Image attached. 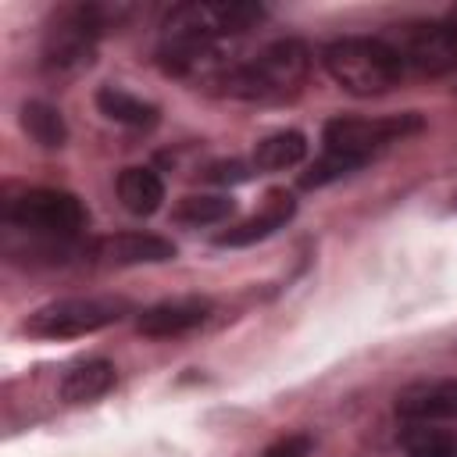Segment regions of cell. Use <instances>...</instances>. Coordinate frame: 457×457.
Wrapping results in <instances>:
<instances>
[{
  "label": "cell",
  "mask_w": 457,
  "mask_h": 457,
  "mask_svg": "<svg viewBox=\"0 0 457 457\" xmlns=\"http://www.w3.org/2000/svg\"><path fill=\"white\" fill-rule=\"evenodd\" d=\"M421 114H386V118H332L321 129V157L300 175L303 189H321L357 168H364L371 157L389 150L393 143L411 139L421 132Z\"/></svg>",
  "instance_id": "cell-1"
},
{
  "label": "cell",
  "mask_w": 457,
  "mask_h": 457,
  "mask_svg": "<svg viewBox=\"0 0 457 457\" xmlns=\"http://www.w3.org/2000/svg\"><path fill=\"white\" fill-rule=\"evenodd\" d=\"M311 75V50L303 39H275L246 61H236L225 79L221 93L246 100V104H286L293 100Z\"/></svg>",
  "instance_id": "cell-2"
},
{
  "label": "cell",
  "mask_w": 457,
  "mask_h": 457,
  "mask_svg": "<svg viewBox=\"0 0 457 457\" xmlns=\"http://www.w3.org/2000/svg\"><path fill=\"white\" fill-rule=\"evenodd\" d=\"M325 71L353 96H382L403 82V64L382 36H343L321 50Z\"/></svg>",
  "instance_id": "cell-3"
},
{
  "label": "cell",
  "mask_w": 457,
  "mask_h": 457,
  "mask_svg": "<svg viewBox=\"0 0 457 457\" xmlns=\"http://www.w3.org/2000/svg\"><path fill=\"white\" fill-rule=\"evenodd\" d=\"M111 25V7L104 4H68L61 7L43 32V71L50 75H79L93 64L96 43Z\"/></svg>",
  "instance_id": "cell-4"
},
{
  "label": "cell",
  "mask_w": 457,
  "mask_h": 457,
  "mask_svg": "<svg viewBox=\"0 0 457 457\" xmlns=\"http://www.w3.org/2000/svg\"><path fill=\"white\" fill-rule=\"evenodd\" d=\"M7 228L29 232L39 243H75L79 232L89 225L86 204L68 189H25L4 204Z\"/></svg>",
  "instance_id": "cell-5"
},
{
  "label": "cell",
  "mask_w": 457,
  "mask_h": 457,
  "mask_svg": "<svg viewBox=\"0 0 457 457\" xmlns=\"http://www.w3.org/2000/svg\"><path fill=\"white\" fill-rule=\"evenodd\" d=\"M132 311L125 296H68L29 314L25 332L39 339H75L121 321Z\"/></svg>",
  "instance_id": "cell-6"
},
{
  "label": "cell",
  "mask_w": 457,
  "mask_h": 457,
  "mask_svg": "<svg viewBox=\"0 0 457 457\" xmlns=\"http://www.w3.org/2000/svg\"><path fill=\"white\" fill-rule=\"evenodd\" d=\"M403 71L414 75H446L457 68V36L446 21L436 18H411L400 25H389L382 32Z\"/></svg>",
  "instance_id": "cell-7"
},
{
  "label": "cell",
  "mask_w": 457,
  "mask_h": 457,
  "mask_svg": "<svg viewBox=\"0 0 457 457\" xmlns=\"http://www.w3.org/2000/svg\"><path fill=\"white\" fill-rule=\"evenodd\" d=\"M264 18V7L257 4H218V0H196L179 4L164 18V32H193L214 43H225L232 36L250 32Z\"/></svg>",
  "instance_id": "cell-8"
},
{
  "label": "cell",
  "mask_w": 457,
  "mask_h": 457,
  "mask_svg": "<svg viewBox=\"0 0 457 457\" xmlns=\"http://www.w3.org/2000/svg\"><path fill=\"white\" fill-rule=\"evenodd\" d=\"M89 253L96 257V264L107 268H129V264H164L175 257V243L154 232H114V236H100Z\"/></svg>",
  "instance_id": "cell-9"
},
{
  "label": "cell",
  "mask_w": 457,
  "mask_h": 457,
  "mask_svg": "<svg viewBox=\"0 0 457 457\" xmlns=\"http://www.w3.org/2000/svg\"><path fill=\"white\" fill-rule=\"evenodd\" d=\"M396 414L407 421H450L457 418V378H421L396 393Z\"/></svg>",
  "instance_id": "cell-10"
},
{
  "label": "cell",
  "mask_w": 457,
  "mask_h": 457,
  "mask_svg": "<svg viewBox=\"0 0 457 457\" xmlns=\"http://www.w3.org/2000/svg\"><path fill=\"white\" fill-rule=\"evenodd\" d=\"M293 214H296V200H293L286 189H271V193L264 196L261 211L250 214V218H243L239 225L218 232V236H214V246H250V243H261V239H268L271 232L286 228Z\"/></svg>",
  "instance_id": "cell-11"
},
{
  "label": "cell",
  "mask_w": 457,
  "mask_h": 457,
  "mask_svg": "<svg viewBox=\"0 0 457 457\" xmlns=\"http://www.w3.org/2000/svg\"><path fill=\"white\" fill-rule=\"evenodd\" d=\"M211 314V300L204 296H179V300H164L154 303L146 311H139L136 328L150 339H168V336H182L196 325H204Z\"/></svg>",
  "instance_id": "cell-12"
},
{
  "label": "cell",
  "mask_w": 457,
  "mask_h": 457,
  "mask_svg": "<svg viewBox=\"0 0 457 457\" xmlns=\"http://www.w3.org/2000/svg\"><path fill=\"white\" fill-rule=\"evenodd\" d=\"M114 364L104 361V357H93V361H82L75 368L64 371L61 378V400L68 403H89V400H100L104 393H111L114 386Z\"/></svg>",
  "instance_id": "cell-13"
},
{
  "label": "cell",
  "mask_w": 457,
  "mask_h": 457,
  "mask_svg": "<svg viewBox=\"0 0 457 457\" xmlns=\"http://www.w3.org/2000/svg\"><path fill=\"white\" fill-rule=\"evenodd\" d=\"M96 107L104 118L129 125V129H154L157 125V107L121 86H100L96 89Z\"/></svg>",
  "instance_id": "cell-14"
},
{
  "label": "cell",
  "mask_w": 457,
  "mask_h": 457,
  "mask_svg": "<svg viewBox=\"0 0 457 457\" xmlns=\"http://www.w3.org/2000/svg\"><path fill=\"white\" fill-rule=\"evenodd\" d=\"M118 200L129 214H154L164 204V182L154 168H125L118 175Z\"/></svg>",
  "instance_id": "cell-15"
},
{
  "label": "cell",
  "mask_w": 457,
  "mask_h": 457,
  "mask_svg": "<svg viewBox=\"0 0 457 457\" xmlns=\"http://www.w3.org/2000/svg\"><path fill=\"white\" fill-rule=\"evenodd\" d=\"M303 157H307V139L296 129L271 132L253 146V168L257 171H286V168L300 164Z\"/></svg>",
  "instance_id": "cell-16"
},
{
  "label": "cell",
  "mask_w": 457,
  "mask_h": 457,
  "mask_svg": "<svg viewBox=\"0 0 457 457\" xmlns=\"http://www.w3.org/2000/svg\"><path fill=\"white\" fill-rule=\"evenodd\" d=\"M232 211H236V200L232 196H221V193H193V196H182L175 204L171 218L179 225L200 228V225H218V221L232 218Z\"/></svg>",
  "instance_id": "cell-17"
},
{
  "label": "cell",
  "mask_w": 457,
  "mask_h": 457,
  "mask_svg": "<svg viewBox=\"0 0 457 457\" xmlns=\"http://www.w3.org/2000/svg\"><path fill=\"white\" fill-rule=\"evenodd\" d=\"M21 129H25L39 146H46V150L64 146V139H68V125H64L61 111L50 107V104H43V100H29V104L21 107Z\"/></svg>",
  "instance_id": "cell-18"
},
{
  "label": "cell",
  "mask_w": 457,
  "mask_h": 457,
  "mask_svg": "<svg viewBox=\"0 0 457 457\" xmlns=\"http://www.w3.org/2000/svg\"><path fill=\"white\" fill-rule=\"evenodd\" d=\"M400 443H403L407 457H457V436L446 428H436V425L411 421L403 428Z\"/></svg>",
  "instance_id": "cell-19"
},
{
  "label": "cell",
  "mask_w": 457,
  "mask_h": 457,
  "mask_svg": "<svg viewBox=\"0 0 457 457\" xmlns=\"http://www.w3.org/2000/svg\"><path fill=\"white\" fill-rule=\"evenodd\" d=\"M253 171H257L253 161L250 164H243V161H214V164L204 168V179L207 182H246Z\"/></svg>",
  "instance_id": "cell-20"
},
{
  "label": "cell",
  "mask_w": 457,
  "mask_h": 457,
  "mask_svg": "<svg viewBox=\"0 0 457 457\" xmlns=\"http://www.w3.org/2000/svg\"><path fill=\"white\" fill-rule=\"evenodd\" d=\"M443 21H446V25H450V29H453V36H457V7H450V14H446V18H443Z\"/></svg>",
  "instance_id": "cell-21"
}]
</instances>
